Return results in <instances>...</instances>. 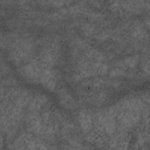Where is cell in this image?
I'll return each instance as SVG.
<instances>
[{
  "instance_id": "277c9868",
  "label": "cell",
  "mask_w": 150,
  "mask_h": 150,
  "mask_svg": "<svg viewBox=\"0 0 150 150\" xmlns=\"http://www.w3.org/2000/svg\"><path fill=\"white\" fill-rule=\"evenodd\" d=\"M109 36H110V32H104V33L97 35V39H98L100 41H102V40H107Z\"/></svg>"
},
{
  "instance_id": "6da1fadb",
  "label": "cell",
  "mask_w": 150,
  "mask_h": 150,
  "mask_svg": "<svg viewBox=\"0 0 150 150\" xmlns=\"http://www.w3.org/2000/svg\"><path fill=\"white\" fill-rule=\"evenodd\" d=\"M79 122H80V125H81V129L83 130V132L88 134L89 131H91V129H93V116L89 111L82 110L79 115Z\"/></svg>"
},
{
  "instance_id": "7a4b0ae2",
  "label": "cell",
  "mask_w": 150,
  "mask_h": 150,
  "mask_svg": "<svg viewBox=\"0 0 150 150\" xmlns=\"http://www.w3.org/2000/svg\"><path fill=\"white\" fill-rule=\"evenodd\" d=\"M94 32H95V28H94V26H91V25H89V23H86V25H83V27H82V33H83L84 35L89 36V35H91Z\"/></svg>"
},
{
  "instance_id": "3957f363",
  "label": "cell",
  "mask_w": 150,
  "mask_h": 150,
  "mask_svg": "<svg viewBox=\"0 0 150 150\" xmlns=\"http://www.w3.org/2000/svg\"><path fill=\"white\" fill-rule=\"evenodd\" d=\"M127 73H125V70L123 69V68H115L114 70H111L110 71V76H112V77H117V76H124Z\"/></svg>"
},
{
  "instance_id": "5b68a950",
  "label": "cell",
  "mask_w": 150,
  "mask_h": 150,
  "mask_svg": "<svg viewBox=\"0 0 150 150\" xmlns=\"http://www.w3.org/2000/svg\"><path fill=\"white\" fill-rule=\"evenodd\" d=\"M7 43V38H5L4 34H0V47H5Z\"/></svg>"
}]
</instances>
